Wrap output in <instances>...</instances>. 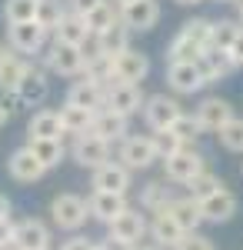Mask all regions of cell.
Returning <instances> with one entry per match:
<instances>
[{
  "instance_id": "obj_28",
  "label": "cell",
  "mask_w": 243,
  "mask_h": 250,
  "mask_svg": "<svg viewBox=\"0 0 243 250\" xmlns=\"http://www.w3.org/2000/svg\"><path fill=\"white\" fill-rule=\"evenodd\" d=\"M60 127H63V134H87V127H90V120H94V110H87V107H77V104H63L60 110Z\"/></svg>"
},
{
  "instance_id": "obj_20",
  "label": "cell",
  "mask_w": 243,
  "mask_h": 250,
  "mask_svg": "<svg viewBox=\"0 0 243 250\" xmlns=\"http://www.w3.org/2000/svg\"><path fill=\"white\" fill-rule=\"evenodd\" d=\"M127 207H130V204H127V193H110V190H94V193H90V200H87L90 217L100 220V224H110L113 217L123 213Z\"/></svg>"
},
{
  "instance_id": "obj_55",
  "label": "cell",
  "mask_w": 243,
  "mask_h": 250,
  "mask_svg": "<svg viewBox=\"0 0 243 250\" xmlns=\"http://www.w3.org/2000/svg\"><path fill=\"white\" fill-rule=\"evenodd\" d=\"M233 3H237V10H240V7H243V0H233Z\"/></svg>"
},
{
  "instance_id": "obj_57",
  "label": "cell",
  "mask_w": 243,
  "mask_h": 250,
  "mask_svg": "<svg viewBox=\"0 0 243 250\" xmlns=\"http://www.w3.org/2000/svg\"><path fill=\"white\" fill-rule=\"evenodd\" d=\"M217 3H233V0H217Z\"/></svg>"
},
{
  "instance_id": "obj_43",
  "label": "cell",
  "mask_w": 243,
  "mask_h": 250,
  "mask_svg": "<svg viewBox=\"0 0 243 250\" xmlns=\"http://www.w3.org/2000/svg\"><path fill=\"white\" fill-rule=\"evenodd\" d=\"M63 3H67V10H70V14H77V17H87L97 3H103V0H63Z\"/></svg>"
},
{
  "instance_id": "obj_8",
  "label": "cell",
  "mask_w": 243,
  "mask_h": 250,
  "mask_svg": "<svg viewBox=\"0 0 243 250\" xmlns=\"http://www.w3.org/2000/svg\"><path fill=\"white\" fill-rule=\"evenodd\" d=\"M143 120H147L150 130H167L170 124L177 120V117L183 114V107H180V100L177 97H167V94H153L143 100Z\"/></svg>"
},
{
  "instance_id": "obj_29",
  "label": "cell",
  "mask_w": 243,
  "mask_h": 250,
  "mask_svg": "<svg viewBox=\"0 0 243 250\" xmlns=\"http://www.w3.org/2000/svg\"><path fill=\"white\" fill-rule=\"evenodd\" d=\"M27 67H30L27 60H20L17 54H14V50H7V54L0 57V90H7V94H14Z\"/></svg>"
},
{
  "instance_id": "obj_35",
  "label": "cell",
  "mask_w": 243,
  "mask_h": 250,
  "mask_svg": "<svg viewBox=\"0 0 243 250\" xmlns=\"http://www.w3.org/2000/svg\"><path fill=\"white\" fill-rule=\"evenodd\" d=\"M217 137H220L223 150H230V154H243V117L226 120L223 127L217 130Z\"/></svg>"
},
{
  "instance_id": "obj_34",
  "label": "cell",
  "mask_w": 243,
  "mask_h": 250,
  "mask_svg": "<svg viewBox=\"0 0 243 250\" xmlns=\"http://www.w3.org/2000/svg\"><path fill=\"white\" fill-rule=\"evenodd\" d=\"M180 34H183L187 40H193L200 50H206V47H210V34H213V20L193 17V20H187V23L180 27Z\"/></svg>"
},
{
  "instance_id": "obj_56",
  "label": "cell",
  "mask_w": 243,
  "mask_h": 250,
  "mask_svg": "<svg viewBox=\"0 0 243 250\" xmlns=\"http://www.w3.org/2000/svg\"><path fill=\"white\" fill-rule=\"evenodd\" d=\"M94 250H107V247H103V244H97V247H94Z\"/></svg>"
},
{
  "instance_id": "obj_44",
  "label": "cell",
  "mask_w": 243,
  "mask_h": 250,
  "mask_svg": "<svg viewBox=\"0 0 243 250\" xmlns=\"http://www.w3.org/2000/svg\"><path fill=\"white\" fill-rule=\"evenodd\" d=\"M14 247V220L10 217H0V250Z\"/></svg>"
},
{
  "instance_id": "obj_11",
  "label": "cell",
  "mask_w": 243,
  "mask_h": 250,
  "mask_svg": "<svg viewBox=\"0 0 243 250\" xmlns=\"http://www.w3.org/2000/svg\"><path fill=\"white\" fill-rule=\"evenodd\" d=\"M47 40V30L37 20H23V23H10L7 27V47L14 54H37Z\"/></svg>"
},
{
  "instance_id": "obj_5",
  "label": "cell",
  "mask_w": 243,
  "mask_h": 250,
  "mask_svg": "<svg viewBox=\"0 0 243 250\" xmlns=\"http://www.w3.org/2000/svg\"><path fill=\"white\" fill-rule=\"evenodd\" d=\"M150 74V57L140 50H120L110 57V80H123V83H143Z\"/></svg>"
},
{
  "instance_id": "obj_32",
  "label": "cell",
  "mask_w": 243,
  "mask_h": 250,
  "mask_svg": "<svg viewBox=\"0 0 243 250\" xmlns=\"http://www.w3.org/2000/svg\"><path fill=\"white\" fill-rule=\"evenodd\" d=\"M173 200V193H170L167 184H160V180H153V184H147L143 187V193H140V207L150 213H157V210H167V204Z\"/></svg>"
},
{
  "instance_id": "obj_3",
  "label": "cell",
  "mask_w": 243,
  "mask_h": 250,
  "mask_svg": "<svg viewBox=\"0 0 243 250\" xmlns=\"http://www.w3.org/2000/svg\"><path fill=\"white\" fill-rule=\"evenodd\" d=\"M200 170H206V160H203V154H197L193 147H180L177 154L163 157V173H167L170 184L187 187V184H190V180H193Z\"/></svg>"
},
{
  "instance_id": "obj_22",
  "label": "cell",
  "mask_w": 243,
  "mask_h": 250,
  "mask_svg": "<svg viewBox=\"0 0 243 250\" xmlns=\"http://www.w3.org/2000/svg\"><path fill=\"white\" fill-rule=\"evenodd\" d=\"M67 104H77V107H87V110H103V83L94 77H80L70 83L67 90Z\"/></svg>"
},
{
  "instance_id": "obj_53",
  "label": "cell",
  "mask_w": 243,
  "mask_h": 250,
  "mask_svg": "<svg viewBox=\"0 0 243 250\" xmlns=\"http://www.w3.org/2000/svg\"><path fill=\"white\" fill-rule=\"evenodd\" d=\"M133 250H160V247H133Z\"/></svg>"
},
{
  "instance_id": "obj_48",
  "label": "cell",
  "mask_w": 243,
  "mask_h": 250,
  "mask_svg": "<svg viewBox=\"0 0 243 250\" xmlns=\"http://www.w3.org/2000/svg\"><path fill=\"white\" fill-rule=\"evenodd\" d=\"M107 250H133V244H123V240H113V237H107V244H103Z\"/></svg>"
},
{
  "instance_id": "obj_50",
  "label": "cell",
  "mask_w": 243,
  "mask_h": 250,
  "mask_svg": "<svg viewBox=\"0 0 243 250\" xmlns=\"http://www.w3.org/2000/svg\"><path fill=\"white\" fill-rule=\"evenodd\" d=\"M173 3H180V7H197V3H203V0H173Z\"/></svg>"
},
{
  "instance_id": "obj_51",
  "label": "cell",
  "mask_w": 243,
  "mask_h": 250,
  "mask_svg": "<svg viewBox=\"0 0 243 250\" xmlns=\"http://www.w3.org/2000/svg\"><path fill=\"white\" fill-rule=\"evenodd\" d=\"M7 50H10V47H7V43H3V40H0V57H3V54H7Z\"/></svg>"
},
{
  "instance_id": "obj_47",
  "label": "cell",
  "mask_w": 243,
  "mask_h": 250,
  "mask_svg": "<svg viewBox=\"0 0 243 250\" xmlns=\"http://www.w3.org/2000/svg\"><path fill=\"white\" fill-rule=\"evenodd\" d=\"M10 117H14V107H7V100H0V127H7Z\"/></svg>"
},
{
  "instance_id": "obj_33",
  "label": "cell",
  "mask_w": 243,
  "mask_h": 250,
  "mask_svg": "<svg viewBox=\"0 0 243 250\" xmlns=\"http://www.w3.org/2000/svg\"><path fill=\"white\" fill-rule=\"evenodd\" d=\"M167 130H170L173 137H177V140H180L183 147H193V140H197V137L203 134L193 114H180V117H177V120H173V124L167 127Z\"/></svg>"
},
{
  "instance_id": "obj_14",
  "label": "cell",
  "mask_w": 243,
  "mask_h": 250,
  "mask_svg": "<svg viewBox=\"0 0 243 250\" xmlns=\"http://www.w3.org/2000/svg\"><path fill=\"white\" fill-rule=\"evenodd\" d=\"M197 204H200V217H203V220H210V224H226V220L237 213V207H240L237 193H230L226 187L213 190L210 197L197 200Z\"/></svg>"
},
{
  "instance_id": "obj_46",
  "label": "cell",
  "mask_w": 243,
  "mask_h": 250,
  "mask_svg": "<svg viewBox=\"0 0 243 250\" xmlns=\"http://www.w3.org/2000/svg\"><path fill=\"white\" fill-rule=\"evenodd\" d=\"M230 57H233L237 67H243V27H240V34H237V40L230 43Z\"/></svg>"
},
{
  "instance_id": "obj_19",
  "label": "cell",
  "mask_w": 243,
  "mask_h": 250,
  "mask_svg": "<svg viewBox=\"0 0 243 250\" xmlns=\"http://www.w3.org/2000/svg\"><path fill=\"white\" fill-rule=\"evenodd\" d=\"M94 190H110V193H127L130 190V170L120 160H107L94 170Z\"/></svg>"
},
{
  "instance_id": "obj_2",
  "label": "cell",
  "mask_w": 243,
  "mask_h": 250,
  "mask_svg": "<svg viewBox=\"0 0 243 250\" xmlns=\"http://www.w3.org/2000/svg\"><path fill=\"white\" fill-rule=\"evenodd\" d=\"M103 107L120 117H133L143 107L140 83H123V80H107L103 83Z\"/></svg>"
},
{
  "instance_id": "obj_31",
  "label": "cell",
  "mask_w": 243,
  "mask_h": 250,
  "mask_svg": "<svg viewBox=\"0 0 243 250\" xmlns=\"http://www.w3.org/2000/svg\"><path fill=\"white\" fill-rule=\"evenodd\" d=\"M63 14H67V3H63V0H37V14H34V20H37L47 34H54L57 23L63 20Z\"/></svg>"
},
{
  "instance_id": "obj_23",
  "label": "cell",
  "mask_w": 243,
  "mask_h": 250,
  "mask_svg": "<svg viewBox=\"0 0 243 250\" xmlns=\"http://www.w3.org/2000/svg\"><path fill=\"white\" fill-rule=\"evenodd\" d=\"M27 147H30V154L37 157L40 164H43V170H50V167H60V160L67 157V147H63V137H27Z\"/></svg>"
},
{
  "instance_id": "obj_30",
  "label": "cell",
  "mask_w": 243,
  "mask_h": 250,
  "mask_svg": "<svg viewBox=\"0 0 243 250\" xmlns=\"http://www.w3.org/2000/svg\"><path fill=\"white\" fill-rule=\"evenodd\" d=\"M27 137H50V140L63 137L57 110H37V114L30 117V124H27Z\"/></svg>"
},
{
  "instance_id": "obj_4",
  "label": "cell",
  "mask_w": 243,
  "mask_h": 250,
  "mask_svg": "<svg viewBox=\"0 0 243 250\" xmlns=\"http://www.w3.org/2000/svg\"><path fill=\"white\" fill-rule=\"evenodd\" d=\"M117 160L133 173V170H150L160 157H157V147H153V140H150V137L133 134V137H123V140H120Z\"/></svg>"
},
{
  "instance_id": "obj_9",
  "label": "cell",
  "mask_w": 243,
  "mask_h": 250,
  "mask_svg": "<svg viewBox=\"0 0 243 250\" xmlns=\"http://www.w3.org/2000/svg\"><path fill=\"white\" fill-rule=\"evenodd\" d=\"M107 237H113V240H123V244H140L143 237H147V217L140 213V207L133 210V207H127L123 213H117L110 224H107Z\"/></svg>"
},
{
  "instance_id": "obj_38",
  "label": "cell",
  "mask_w": 243,
  "mask_h": 250,
  "mask_svg": "<svg viewBox=\"0 0 243 250\" xmlns=\"http://www.w3.org/2000/svg\"><path fill=\"white\" fill-rule=\"evenodd\" d=\"M3 20L7 23H23V20H34L37 14V0H3Z\"/></svg>"
},
{
  "instance_id": "obj_7",
  "label": "cell",
  "mask_w": 243,
  "mask_h": 250,
  "mask_svg": "<svg viewBox=\"0 0 243 250\" xmlns=\"http://www.w3.org/2000/svg\"><path fill=\"white\" fill-rule=\"evenodd\" d=\"M167 87L173 94L187 97V94L203 90L206 80L200 74V67H197V60H173V63H167Z\"/></svg>"
},
{
  "instance_id": "obj_10",
  "label": "cell",
  "mask_w": 243,
  "mask_h": 250,
  "mask_svg": "<svg viewBox=\"0 0 243 250\" xmlns=\"http://www.w3.org/2000/svg\"><path fill=\"white\" fill-rule=\"evenodd\" d=\"M70 157H74V164H80V167L97 170L100 164L110 160V144L100 140V137H94V134H77L74 147H70Z\"/></svg>"
},
{
  "instance_id": "obj_52",
  "label": "cell",
  "mask_w": 243,
  "mask_h": 250,
  "mask_svg": "<svg viewBox=\"0 0 243 250\" xmlns=\"http://www.w3.org/2000/svg\"><path fill=\"white\" fill-rule=\"evenodd\" d=\"M113 3H117V7H127V3H133V0H113Z\"/></svg>"
},
{
  "instance_id": "obj_42",
  "label": "cell",
  "mask_w": 243,
  "mask_h": 250,
  "mask_svg": "<svg viewBox=\"0 0 243 250\" xmlns=\"http://www.w3.org/2000/svg\"><path fill=\"white\" fill-rule=\"evenodd\" d=\"M173 250H213V240H210L206 233H200V230H190V233H183V237L177 240Z\"/></svg>"
},
{
  "instance_id": "obj_39",
  "label": "cell",
  "mask_w": 243,
  "mask_h": 250,
  "mask_svg": "<svg viewBox=\"0 0 243 250\" xmlns=\"http://www.w3.org/2000/svg\"><path fill=\"white\" fill-rule=\"evenodd\" d=\"M240 34V20H213V34H210V47L230 50V43Z\"/></svg>"
},
{
  "instance_id": "obj_12",
  "label": "cell",
  "mask_w": 243,
  "mask_h": 250,
  "mask_svg": "<svg viewBox=\"0 0 243 250\" xmlns=\"http://www.w3.org/2000/svg\"><path fill=\"white\" fill-rule=\"evenodd\" d=\"M117 14H120V20L127 23V30H153L157 23H160V3L157 0H133V3H127V7H117Z\"/></svg>"
},
{
  "instance_id": "obj_36",
  "label": "cell",
  "mask_w": 243,
  "mask_h": 250,
  "mask_svg": "<svg viewBox=\"0 0 243 250\" xmlns=\"http://www.w3.org/2000/svg\"><path fill=\"white\" fill-rule=\"evenodd\" d=\"M220 187H226V184L220 180V177H217V173L200 170V173H197V177H193V180L187 184V190H190L187 197H193V200H203V197H210V193L220 190Z\"/></svg>"
},
{
  "instance_id": "obj_27",
  "label": "cell",
  "mask_w": 243,
  "mask_h": 250,
  "mask_svg": "<svg viewBox=\"0 0 243 250\" xmlns=\"http://www.w3.org/2000/svg\"><path fill=\"white\" fill-rule=\"evenodd\" d=\"M94 40H97V47H100L103 54H110V57H113V54H120V50H127V47H130V30H127V23H123V20L117 17L107 30L94 34Z\"/></svg>"
},
{
  "instance_id": "obj_41",
  "label": "cell",
  "mask_w": 243,
  "mask_h": 250,
  "mask_svg": "<svg viewBox=\"0 0 243 250\" xmlns=\"http://www.w3.org/2000/svg\"><path fill=\"white\" fill-rule=\"evenodd\" d=\"M150 140H153V147H157V157H160V160H163V157H170V154H177V150L183 147V144L170 134V130H153V137H150Z\"/></svg>"
},
{
  "instance_id": "obj_26",
  "label": "cell",
  "mask_w": 243,
  "mask_h": 250,
  "mask_svg": "<svg viewBox=\"0 0 243 250\" xmlns=\"http://www.w3.org/2000/svg\"><path fill=\"white\" fill-rule=\"evenodd\" d=\"M90 37H94V34H90L87 20L77 17V14H70V10L63 14V20L57 23V30H54V40H60V43H74V47H83Z\"/></svg>"
},
{
  "instance_id": "obj_17",
  "label": "cell",
  "mask_w": 243,
  "mask_h": 250,
  "mask_svg": "<svg viewBox=\"0 0 243 250\" xmlns=\"http://www.w3.org/2000/svg\"><path fill=\"white\" fill-rule=\"evenodd\" d=\"M197 67H200V74H203L206 83L223 80V77H230V74L237 70V63H233V57H230V50H220V47H206L203 54L197 57Z\"/></svg>"
},
{
  "instance_id": "obj_37",
  "label": "cell",
  "mask_w": 243,
  "mask_h": 250,
  "mask_svg": "<svg viewBox=\"0 0 243 250\" xmlns=\"http://www.w3.org/2000/svg\"><path fill=\"white\" fill-rule=\"evenodd\" d=\"M120 17V14H117V3H110V0H103V3H97L94 10H90V14H87V27H90V34H100V30H107V27H110L113 20Z\"/></svg>"
},
{
  "instance_id": "obj_54",
  "label": "cell",
  "mask_w": 243,
  "mask_h": 250,
  "mask_svg": "<svg viewBox=\"0 0 243 250\" xmlns=\"http://www.w3.org/2000/svg\"><path fill=\"white\" fill-rule=\"evenodd\" d=\"M237 20H240V27H243V7H240V17H237Z\"/></svg>"
},
{
  "instance_id": "obj_49",
  "label": "cell",
  "mask_w": 243,
  "mask_h": 250,
  "mask_svg": "<svg viewBox=\"0 0 243 250\" xmlns=\"http://www.w3.org/2000/svg\"><path fill=\"white\" fill-rule=\"evenodd\" d=\"M0 217H10V197L0 193Z\"/></svg>"
},
{
  "instance_id": "obj_58",
  "label": "cell",
  "mask_w": 243,
  "mask_h": 250,
  "mask_svg": "<svg viewBox=\"0 0 243 250\" xmlns=\"http://www.w3.org/2000/svg\"><path fill=\"white\" fill-rule=\"evenodd\" d=\"M40 250H50V247H40Z\"/></svg>"
},
{
  "instance_id": "obj_13",
  "label": "cell",
  "mask_w": 243,
  "mask_h": 250,
  "mask_svg": "<svg viewBox=\"0 0 243 250\" xmlns=\"http://www.w3.org/2000/svg\"><path fill=\"white\" fill-rule=\"evenodd\" d=\"M14 97H17V104H23V107H40L50 97V80H47V74L37 70V67H27L20 83H17V90H14Z\"/></svg>"
},
{
  "instance_id": "obj_21",
  "label": "cell",
  "mask_w": 243,
  "mask_h": 250,
  "mask_svg": "<svg viewBox=\"0 0 243 250\" xmlns=\"http://www.w3.org/2000/svg\"><path fill=\"white\" fill-rule=\"evenodd\" d=\"M127 120L130 117H120V114H113V110H97L94 120H90V127H87V134H94L100 137V140H107V144H117V140H123L127 137Z\"/></svg>"
},
{
  "instance_id": "obj_24",
  "label": "cell",
  "mask_w": 243,
  "mask_h": 250,
  "mask_svg": "<svg viewBox=\"0 0 243 250\" xmlns=\"http://www.w3.org/2000/svg\"><path fill=\"white\" fill-rule=\"evenodd\" d=\"M167 213L180 224V230L190 233V230H200V224H203V217H200V204L193 200V197H173L167 204Z\"/></svg>"
},
{
  "instance_id": "obj_15",
  "label": "cell",
  "mask_w": 243,
  "mask_h": 250,
  "mask_svg": "<svg viewBox=\"0 0 243 250\" xmlns=\"http://www.w3.org/2000/svg\"><path fill=\"white\" fill-rule=\"evenodd\" d=\"M14 247L17 250H40L50 247V227L37 217H23L14 224Z\"/></svg>"
},
{
  "instance_id": "obj_45",
  "label": "cell",
  "mask_w": 243,
  "mask_h": 250,
  "mask_svg": "<svg viewBox=\"0 0 243 250\" xmlns=\"http://www.w3.org/2000/svg\"><path fill=\"white\" fill-rule=\"evenodd\" d=\"M94 247H97L94 240H90V237H80V233H74L70 240L60 244V250H94Z\"/></svg>"
},
{
  "instance_id": "obj_18",
  "label": "cell",
  "mask_w": 243,
  "mask_h": 250,
  "mask_svg": "<svg viewBox=\"0 0 243 250\" xmlns=\"http://www.w3.org/2000/svg\"><path fill=\"white\" fill-rule=\"evenodd\" d=\"M7 173L17 180V184H34V180H40L43 177V164H40L37 157L30 154V147H17L14 154L7 157Z\"/></svg>"
},
{
  "instance_id": "obj_1",
  "label": "cell",
  "mask_w": 243,
  "mask_h": 250,
  "mask_svg": "<svg viewBox=\"0 0 243 250\" xmlns=\"http://www.w3.org/2000/svg\"><path fill=\"white\" fill-rule=\"evenodd\" d=\"M50 217H54V224L60 230H70L77 233L83 224H87V200L83 197H77V193H57L54 200H50Z\"/></svg>"
},
{
  "instance_id": "obj_6",
  "label": "cell",
  "mask_w": 243,
  "mask_h": 250,
  "mask_svg": "<svg viewBox=\"0 0 243 250\" xmlns=\"http://www.w3.org/2000/svg\"><path fill=\"white\" fill-rule=\"evenodd\" d=\"M43 63L60 74V77H83V50L74 47V43H60L54 40L50 47H47V54H43Z\"/></svg>"
},
{
  "instance_id": "obj_16",
  "label": "cell",
  "mask_w": 243,
  "mask_h": 250,
  "mask_svg": "<svg viewBox=\"0 0 243 250\" xmlns=\"http://www.w3.org/2000/svg\"><path fill=\"white\" fill-rule=\"evenodd\" d=\"M193 117H197L200 130H213V134H217L226 120H233L237 114H233V104H230V100H223V97H206L203 104L197 107Z\"/></svg>"
},
{
  "instance_id": "obj_40",
  "label": "cell",
  "mask_w": 243,
  "mask_h": 250,
  "mask_svg": "<svg viewBox=\"0 0 243 250\" xmlns=\"http://www.w3.org/2000/svg\"><path fill=\"white\" fill-rule=\"evenodd\" d=\"M200 54H203V50H200L193 40H187L183 34H177L167 47V63H173V60H197Z\"/></svg>"
},
{
  "instance_id": "obj_25",
  "label": "cell",
  "mask_w": 243,
  "mask_h": 250,
  "mask_svg": "<svg viewBox=\"0 0 243 250\" xmlns=\"http://www.w3.org/2000/svg\"><path fill=\"white\" fill-rule=\"evenodd\" d=\"M147 233L153 237V244H157V247H177V240L183 237L180 224H177L167 210H157V213H153V220L147 224Z\"/></svg>"
}]
</instances>
